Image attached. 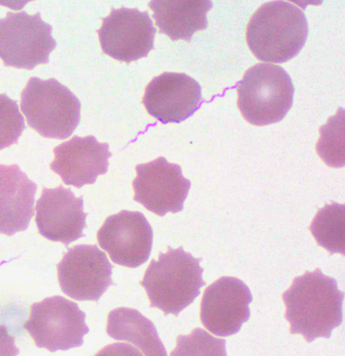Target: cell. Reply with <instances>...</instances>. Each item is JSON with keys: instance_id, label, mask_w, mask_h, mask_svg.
I'll use <instances>...</instances> for the list:
<instances>
[{"instance_id": "obj_23", "label": "cell", "mask_w": 345, "mask_h": 356, "mask_svg": "<svg viewBox=\"0 0 345 356\" xmlns=\"http://www.w3.org/2000/svg\"><path fill=\"white\" fill-rule=\"evenodd\" d=\"M19 350L15 345V339L10 336L6 325H0V355H17Z\"/></svg>"}, {"instance_id": "obj_12", "label": "cell", "mask_w": 345, "mask_h": 356, "mask_svg": "<svg viewBox=\"0 0 345 356\" xmlns=\"http://www.w3.org/2000/svg\"><path fill=\"white\" fill-rule=\"evenodd\" d=\"M251 289L240 279L222 277L205 289L201 321L218 337L233 336L251 317Z\"/></svg>"}, {"instance_id": "obj_4", "label": "cell", "mask_w": 345, "mask_h": 356, "mask_svg": "<svg viewBox=\"0 0 345 356\" xmlns=\"http://www.w3.org/2000/svg\"><path fill=\"white\" fill-rule=\"evenodd\" d=\"M237 89L242 115L256 127L280 122L292 108L295 92L287 72L267 63L249 69Z\"/></svg>"}, {"instance_id": "obj_13", "label": "cell", "mask_w": 345, "mask_h": 356, "mask_svg": "<svg viewBox=\"0 0 345 356\" xmlns=\"http://www.w3.org/2000/svg\"><path fill=\"white\" fill-rule=\"evenodd\" d=\"M203 93L199 83L185 73L165 72L145 90L142 102L150 115L162 124H179L200 108Z\"/></svg>"}, {"instance_id": "obj_2", "label": "cell", "mask_w": 345, "mask_h": 356, "mask_svg": "<svg viewBox=\"0 0 345 356\" xmlns=\"http://www.w3.org/2000/svg\"><path fill=\"white\" fill-rule=\"evenodd\" d=\"M308 35L306 15L299 7L289 2L271 1L253 15L246 40L259 60L281 64L299 54Z\"/></svg>"}, {"instance_id": "obj_16", "label": "cell", "mask_w": 345, "mask_h": 356, "mask_svg": "<svg viewBox=\"0 0 345 356\" xmlns=\"http://www.w3.org/2000/svg\"><path fill=\"white\" fill-rule=\"evenodd\" d=\"M36 191L37 186L17 165L0 164V234L12 236L28 229Z\"/></svg>"}, {"instance_id": "obj_18", "label": "cell", "mask_w": 345, "mask_h": 356, "mask_svg": "<svg viewBox=\"0 0 345 356\" xmlns=\"http://www.w3.org/2000/svg\"><path fill=\"white\" fill-rule=\"evenodd\" d=\"M106 332L113 339L134 344L142 355H167L155 325L133 308L119 307L112 310L108 315Z\"/></svg>"}, {"instance_id": "obj_5", "label": "cell", "mask_w": 345, "mask_h": 356, "mask_svg": "<svg viewBox=\"0 0 345 356\" xmlns=\"http://www.w3.org/2000/svg\"><path fill=\"white\" fill-rule=\"evenodd\" d=\"M21 109L28 126L47 138H67L80 123L78 98L54 79H29L22 93Z\"/></svg>"}, {"instance_id": "obj_10", "label": "cell", "mask_w": 345, "mask_h": 356, "mask_svg": "<svg viewBox=\"0 0 345 356\" xmlns=\"http://www.w3.org/2000/svg\"><path fill=\"white\" fill-rule=\"evenodd\" d=\"M103 52L117 60L131 63L148 56L153 49L156 29L148 12L112 9L98 31Z\"/></svg>"}, {"instance_id": "obj_7", "label": "cell", "mask_w": 345, "mask_h": 356, "mask_svg": "<svg viewBox=\"0 0 345 356\" xmlns=\"http://www.w3.org/2000/svg\"><path fill=\"white\" fill-rule=\"evenodd\" d=\"M53 28L40 14L8 13L0 19V58L6 66L33 70L49 62L56 47Z\"/></svg>"}, {"instance_id": "obj_8", "label": "cell", "mask_w": 345, "mask_h": 356, "mask_svg": "<svg viewBox=\"0 0 345 356\" xmlns=\"http://www.w3.org/2000/svg\"><path fill=\"white\" fill-rule=\"evenodd\" d=\"M112 266L95 245L69 248L58 264L61 291L80 302H98L112 282Z\"/></svg>"}, {"instance_id": "obj_19", "label": "cell", "mask_w": 345, "mask_h": 356, "mask_svg": "<svg viewBox=\"0 0 345 356\" xmlns=\"http://www.w3.org/2000/svg\"><path fill=\"white\" fill-rule=\"evenodd\" d=\"M310 230L330 254H345V204H326L315 215Z\"/></svg>"}, {"instance_id": "obj_14", "label": "cell", "mask_w": 345, "mask_h": 356, "mask_svg": "<svg viewBox=\"0 0 345 356\" xmlns=\"http://www.w3.org/2000/svg\"><path fill=\"white\" fill-rule=\"evenodd\" d=\"M35 211L39 233L47 240L68 247L84 236L87 215L83 210V198L76 197L71 189L45 187Z\"/></svg>"}, {"instance_id": "obj_11", "label": "cell", "mask_w": 345, "mask_h": 356, "mask_svg": "<svg viewBox=\"0 0 345 356\" xmlns=\"http://www.w3.org/2000/svg\"><path fill=\"white\" fill-rule=\"evenodd\" d=\"M97 238L112 261L134 269L148 261L153 248V231L142 213L122 211L106 220Z\"/></svg>"}, {"instance_id": "obj_6", "label": "cell", "mask_w": 345, "mask_h": 356, "mask_svg": "<svg viewBox=\"0 0 345 356\" xmlns=\"http://www.w3.org/2000/svg\"><path fill=\"white\" fill-rule=\"evenodd\" d=\"M85 319L76 303L53 296L32 305L24 327L38 348L65 351L83 344V337L90 332Z\"/></svg>"}, {"instance_id": "obj_3", "label": "cell", "mask_w": 345, "mask_h": 356, "mask_svg": "<svg viewBox=\"0 0 345 356\" xmlns=\"http://www.w3.org/2000/svg\"><path fill=\"white\" fill-rule=\"evenodd\" d=\"M201 261L183 248L170 247L167 252L160 253L159 259H153L141 282L150 307L178 316L190 306L205 285Z\"/></svg>"}, {"instance_id": "obj_17", "label": "cell", "mask_w": 345, "mask_h": 356, "mask_svg": "<svg viewBox=\"0 0 345 356\" xmlns=\"http://www.w3.org/2000/svg\"><path fill=\"white\" fill-rule=\"evenodd\" d=\"M149 6L160 33L172 40L190 42L193 35L208 27V13L212 3L205 1H151Z\"/></svg>"}, {"instance_id": "obj_15", "label": "cell", "mask_w": 345, "mask_h": 356, "mask_svg": "<svg viewBox=\"0 0 345 356\" xmlns=\"http://www.w3.org/2000/svg\"><path fill=\"white\" fill-rule=\"evenodd\" d=\"M51 170L65 185L81 188L92 185L108 171L112 153L108 143H99L94 136L75 137L54 149Z\"/></svg>"}, {"instance_id": "obj_21", "label": "cell", "mask_w": 345, "mask_h": 356, "mask_svg": "<svg viewBox=\"0 0 345 356\" xmlns=\"http://www.w3.org/2000/svg\"><path fill=\"white\" fill-rule=\"evenodd\" d=\"M171 355H227L226 341L215 339L205 330L196 328L190 335L179 336Z\"/></svg>"}, {"instance_id": "obj_1", "label": "cell", "mask_w": 345, "mask_h": 356, "mask_svg": "<svg viewBox=\"0 0 345 356\" xmlns=\"http://www.w3.org/2000/svg\"><path fill=\"white\" fill-rule=\"evenodd\" d=\"M282 298L289 332L300 334L308 343L319 337L331 339L333 330L342 325L344 292L320 269L296 277Z\"/></svg>"}, {"instance_id": "obj_20", "label": "cell", "mask_w": 345, "mask_h": 356, "mask_svg": "<svg viewBox=\"0 0 345 356\" xmlns=\"http://www.w3.org/2000/svg\"><path fill=\"white\" fill-rule=\"evenodd\" d=\"M344 108H339L328 123L320 128L321 137L317 145L318 155L328 167L344 168L345 164Z\"/></svg>"}, {"instance_id": "obj_9", "label": "cell", "mask_w": 345, "mask_h": 356, "mask_svg": "<svg viewBox=\"0 0 345 356\" xmlns=\"http://www.w3.org/2000/svg\"><path fill=\"white\" fill-rule=\"evenodd\" d=\"M134 200L159 216L178 213L188 197L192 182L183 175L178 164L168 163L163 156L135 167Z\"/></svg>"}, {"instance_id": "obj_22", "label": "cell", "mask_w": 345, "mask_h": 356, "mask_svg": "<svg viewBox=\"0 0 345 356\" xmlns=\"http://www.w3.org/2000/svg\"><path fill=\"white\" fill-rule=\"evenodd\" d=\"M24 130V119L17 102L0 94V150L17 144Z\"/></svg>"}]
</instances>
